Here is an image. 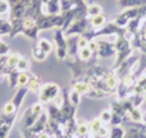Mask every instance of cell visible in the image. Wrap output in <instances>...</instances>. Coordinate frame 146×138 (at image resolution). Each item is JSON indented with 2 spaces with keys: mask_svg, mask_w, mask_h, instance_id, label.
I'll use <instances>...</instances> for the list:
<instances>
[{
  "mask_svg": "<svg viewBox=\"0 0 146 138\" xmlns=\"http://www.w3.org/2000/svg\"><path fill=\"white\" fill-rule=\"evenodd\" d=\"M115 50L117 59L114 62V69L122 65L126 59H128L132 54V41L127 36H117L115 38Z\"/></svg>",
  "mask_w": 146,
  "mask_h": 138,
  "instance_id": "1",
  "label": "cell"
},
{
  "mask_svg": "<svg viewBox=\"0 0 146 138\" xmlns=\"http://www.w3.org/2000/svg\"><path fill=\"white\" fill-rule=\"evenodd\" d=\"M63 92L62 88L59 87L56 83H53V81H49V83H44L41 89L38 90L37 93V97H38V101L42 103H53L55 101V98L58 97L60 93Z\"/></svg>",
  "mask_w": 146,
  "mask_h": 138,
  "instance_id": "2",
  "label": "cell"
},
{
  "mask_svg": "<svg viewBox=\"0 0 146 138\" xmlns=\"http://www.w3.org/2000/svg\"><path fill=\"white\" fill-rule=\"evenodd\" d=\"M90 30V22H88V17H83V18H76L74 21L68 26L67 30H64L67 38L69 36H80L86 34Z\"/></svg>",
  "mask_w": 146,
  "mask_h": 138,
  "instance_id": "3",
  "label": "cell"
},
{
  "mask_svg": "<svg viewBox=\"0 0 146 138\" xmlns=\"http://www.w3.org/2000/svg\"><path fill=\"white\" fill-rule=\"evenodd\" d=\"M54 41H55L56 46V58L64 61L68 57V41H67V36L62 28H56L54 32Z\"/></svg>",
  "mask_w": 146,
  "mask_h": 138,
  "instance_id": "4",
  "label": "cell"
},
{
  "mask_svg": "<svg viewBox=\"0 0 146 138\" xmlns=\"http://www.w3.org/2000/svg\"><path fill=\"white\" fill-rule=\"evenodd\" d=\"M38 27L36 20L33 17H25L22 18V35H26L27 38L36 40L38 35Z\"/></svg>",
  "mask_w": 146,
  "mask_h": 138,
  "instance_id": "5",
  "label": "cell"
},
{
  "mask_svg": "<svg viewBox=\"0 0 146 138\" xmlns=\"http://www.w3.org/2000/svg\"><path fill=\"white\" fill-rule=\"evenodd\" d=\"M17 116L18 114L5 115V114L0 112V138H8L15 120H17Z\"/></svg>",
  "mask_w": 146,
  "mask_h": 138,
  "instance_id": "6",
  "label": "cell"
},
{
  "mask_svg": "<svg viewBox=\"0 0 146 138\" xmlns=\"http://www.w3.org/2000/svg\"><path fill=\"white\" fill-rule=\"evenodd\" d=\"M99 41V50L96 53V57L99 58H109L117 54L115 50V41L108 40H98Z\"/></svg>",
  "mask_w": 146,
  "mask_h": 138,
  "instance_id": "7",
  "label": "cell"
},
{
  "mask_svg": "<svg viewBox=\"0 0 146 138\" xmlns=\"http://www.w3.org/2000/svg\"><path fill=\"white\" fill-rule=\"evenodd\" d=\"M88 22H90V30L99 31L108 23V18H106V15L104 13H101V14L95 15V17H90Z\"/></svg>",
  "mask_w": 146,
  "mask_h": 138,
  "instance_id": "8",
  "label": "cell"
},
{
  "mask_svg": "<svg viewBox=\"0 0 146 138\" xmlns=\"http://www.w3.org/2000/svg\"><path fill=\"white\" fill-rule=\"evenodd\" d=\"M71 89L76 90L81 96H88V93L91 92L92 88L86 80H73L71 84Z\"/></svg>",
  "mask_w": 146,
  "mask_h": 138,
  "instance_id": "9",
  "label": "cell"
},
{
  "mask_svg": "<svg viewBox=\"0 0 146 138\" xmlns=\"http://www.w3.org/2000/svg\"><path fill=\"white\" fill-rule=\"evenodd\" d=\"M38 118H40V116L35 115V114L32 112V110H31V108H27V110L25 111V114H23V116H22V120H21V124H22V129H28V128H31V127H32L33 124L37 121Z\"/></svg>",
  "mask_w": 146,
  "mask_h": 138,
  "instance_id": "10",
  "label": "cell"
},
{
  "mask_svg": "<svg viewBox=\"0 0 146 138\" xmlns=\"http://www.w3.org/2000/svg\"><path fill=\"white\" fill-rule=\"evenodd\" d=\"M21 57L22 56H21L19 53H9V54H7V58H5V69H7V74H5V76H7L12 70L17 69V63H18V61H19Z\"/></svg>",
  "mask_w": 146,
  "mask_h": 138,
  "instance_id": "11",
  "label": "cell"
},
{
  "mask_svg": "<svg viewBox=\"0 0 146 138\" xmlns=\"http://www.w3.org/2000/svg\"><path fill=\"white\" fill-rule=\"evenodd\" d=\"M42 84L44 83H42V80H41V77L33 74L32 79L30 80V83H28V85H27V89H28V92L36 93V94H37L38 90H40L41 87H42Z\"/></svg>",
  "mask_w": 146,
  "mask_h": 138,
  "instance_id": "12",
  "label": "cell"
},
{
  "mask_svg": "<svg viewBox=\"0 0 146 138\" xmlns=\"http://www.w3.org/2000/svg\"><path fill=\"white\" fill-rule=\"evenodd\" d=\"M27 93H28V89H27L26 87L18 88L17 92H15V93H14V96H13L12 101L18 106V107L21 108V106H22V103H23V101H25L26 96H27Z\"/></svg>",
  "mask_w": 146,
  "mask_h": 138,
  "instance_id": "13",
  "label": "cell"
},
{
  "mask_svg": "<svg viewBox=\"0 0 146 138\" xmlns=\"http://www.w3.org/2000/svg\"><path fill=\"white\" fill-rule=\"evenodd\" d=\"M142 118H144V111H142L140 107L132 108V110L128 112V115H127V119H129V120L135 124L142 123Z\"/></svg>",
  "mask_w": 146,
  "mask_h": 138,
  "instance_id": "14",
  "label": "cell"
},
{
  "mask_svg": "<svg viewBox=\"0 0 146 138\" xmlns=\"http://www.w3.org/2000/svg\"><path fill=\"white\" fill-rule=\"evenodd\" d=\"M32 76H33V74L31 71H19L18 80H17V87L18 88H22V87L27 88L28 83H30V80L32 79Z\"/></svg>",
  "mask_w": 146,
  "mask_h": 138,
  "instance_id": "15",
  "label": "cell"
},
{
  "mask_svg": "<svg viewBox=\"0 0 146 138\" xmlns=\"http://www.w3.org/2000/svg\"><path fill=\"white\" fill-rule=\"evenodd\" d=\"M118 5L122 9H128V8H136L146 5V0H118Z\"/></svg>",
  "mask_w": 146,
  "mask_h": 138,
  "instance_id": "16",
  "label": "cell"
},
{
  "mask_svg": "<svg viewBox=\"0 0 146 138\" xmlns=\"http://www.w3.org/2000/svg\"><path fill=\"white\" fill-rule=\"evenodd\" d=\"M36 45L38 46V48L41 49V50H44L46 54H50L51 52L54 50V45H53V43H51L49 39H46V38H41V39H38L37 40V43H36Z\"/></svg>",
  "mask_w": 146,
  "mask_h": 138,
  "instance_id": "17",
  "label": "cell"
},
{
  "mask_svg": "<svg viewBox=\"0 0 146 138\" xmlns=\"http://www.w3.org/2000/svg\"><path fill=\"white\" fill-rule=\"evenodd\" d=\"M18 111H19V107H18V106L15 105V103L13 102L12 100L8 101V102H5L4 105H3V107H1V112L5 114V115H13V114H18Z\"/></svg>",
  "mask_w": 146,
  "mask_h": 138,
  "instance_id": "18",
  "label": "cell"
},
{
  "mask_svg": "<svg viewBox=\"0 0 146 138\" xmlns=\"http://www.w3.org/2000/svg\"><path fill=\"white\" fill-rule=\"evenodd\" d=\"M94 56H96V54H94L87 46H86V48H82V49H78V61L83 62V63L91 61Z\"/></svg>",
  "mask_w": 146,
  "mask_h": 138,
  "instance_id": "19",
  "label": "cell"
},
{
  "mask_svg": "<svg viewBox=\"0 0 146 138\" xmlns=\"http://www.w3.org/2000/svg\"><path fill=\"white\" fill-rule=\"evenodd\" d=\"M103 13V7L98 3H90L87 4V17H95Z\"/></svg>",
  "mask_w": 146,
  "mask_h": 138,
  "instance_id": "20",
  "label": "cell"
},
{
  "mask_svg": "<svg viewBox=\"0 0 146 138\" xmlns=\"http://www.w3.org/2000/svg\"><path fill=\"white\" fill-rule=\"evenodd\" d=\"M76 133L80 137H87L90 133V125H88L86 121H81L77 124V128H76Z\"/></svg>",
  "mask_w": 146,
  "mask_h": 138,
  "instance_id": "21",
  "label": "cell"
},
{
  "mask_svg": "<svg viewBox=\"0 0 146 138\" xmlns=\"http://www.w3.org/2000/svg\"><path fill=\"white\" fill-rule=\"evenodd\" d=\"M17 70L18 71H31V61L27 57H21L19 61L17 63Z\"/></svg>",
  "mask_w": 146,
  "mask_h": 138,
  "instance_id": "22",
  "label": "cell"
},
{
  "mask_svg": "<svg viewBox=\"0 0 146 138\" xmlns=\"http://www.w3.org/2000/svg\"><path fill=\"white\" fill-rule=\"evenodd\" d=\"M10 32H12V25H10V21L0 18V36L10 35Z\"/></svg>",
  "mask_w": 146,
  "mask_h": 138,
  "instance_id": "23",
  "label": "cell"
},
{
  "mask_svg": "<svg viewBox=\"0 0 146 138\" xmlns=\"http://www.w3.org/2000/svg\"><path fill=\"white\" fill-rule=\"evenodd\" d=\"M48 56L49 54H46L44 50H41L37 45L33 46V49H32V58L33 59H36V61H38V62H42L48 58Z\"/></svg>",
  "mask_w": 146,
  "mask_h": 138,
  "instance_id": "24",
  "label": "cell"
},
{
  "mask_svg": "<svg viewBox=\"0 0 146 138\" xmlns=\"http://www.w3.org/2000/svg\"><path fill=\"white\" fill-rule=\"evenodd\" d=\"M124 136H126V131L121 125H117L110 128V134L108 138H124Z\"/></svg>",
  "mask_w": 146,
  "mask_h": 138,
  "instance_id": "25",
  "label": "cell"
},
{
  "mask_svg": "<svg viewBox=\"0 0 146 138\" xmlns=\"http://www.w3.org/2000/svg\"><path fill=\"white\" fill-rule=\"evenodd\" d=\"M18 75H19V71H18L17 69L12 70V71H10L9 74L7 75V77H8V83H9V87H10V88H14V87H17Z\"/></svg>",
  "mask_w": 146,
  "mask_h": 138,
  "instance_id": "26",
  "label": "cell"
},
{
  "mask_svg": "<svg viewBox=\"0 0 146 138\" xmlns=\"http://www.w3.org/2000/svg\"><path fill=\"white\" fill-rule=\"evenodd\" d=\"M88 125H90V132H91V133H94V134L96 136L98 131L104 125V123L101 121L100 118H95V119H92V120L90 121V124H88Z\"/></svg>",
  "mask_w": 146,
  "mask_h": 138,
  "instance_id": "27",
  "label": "cell"
},
{
  "mask_svg": "<svg viewBox=\"0 0 146 138\" xmlns=\"http://www.w3.org/2000/svg\"><path fill=\"white\" fill-rule=\"evenodd\" d=\"M99 118L101 119V121H103L104 124H110L111 118H113V112H111L110 108H106V110L101 111V114L99 115Z\"/></svg>",
  "mask_w": 146,
  "mask_h": 138,
  "instance_id": "28",
  "label": "cell"
},
{
  "mask_svg": "<svg viewBox=\"0 0 146 138\" xmlns=\"http://www.w3.org/2000/svg\"><path fill=\"white\" fill-rule=\"evenodd\" d=\"M68 100H69V102H71L73 106H77V105H80L81 94H80V93H77L76 90L71 89L68 92Z\"/></svg>",
  "mask_w": 146,
  "mask_h": 138,
  "instance_id": "29",
  "label": "cell"
},
{
  "mask_svg": "<svg viewBox=\"0 0 146 138\" xmlns=\"http://www.w3.org/2000/svg\"><path fill=\"white\" fill-rule=\"evenodd\" d=\"M31 110H32V112L35 114V115L40 116L42 115L44 112H45V108H44V103L40 102V101H37V102H35L33 105H31Z\"/></svg>",
  "mask_w": 146,
  "mask_h": 138,
  "instance_id": "30",
  "label": "cell"
},
{
  "mask_svg": "<svg viewBox=\"0 0 146 138\" xmlns=\"http://www.w3.org/2000/svg\"><path fill=\"white\" fill-rule=\"evenodd\" d=\"M109 134H110V129H109V127H106L105 124H104V125L98 131L96 137H99V138H108Z\"/></svg>",
  "mask_w": 146,
  "mask_h": 138,
  "instance_id": "31",
  "label": "cell"
},
{
  "mask_svg": "<svg viewBox=\"0 0 146 138\" xmlns=\"http://www.w3.org/2000/svg\"><path fill=\"white\" fill-rule=\"evenodd\" d=\"M88 39L86 38L85 35H80V36H77V46H78V49H82V48H86V46L88 45Z\"/></svg>",
  "mask_w": 146,
  "mask_h": 138,
  "instance_id": "32",
  "label": "cell"
},
{
  "mask_svg": "<svg viewBox=\"0 0 146 138\" xmlns=\"http://www.w3.org/2000/svg\"><path fill=\"white\" fill-rule=\"evenodd\" d=\"M87 48L90 49V50L94 54H96V53H98V50H99V41L96 40V39H92V40H90V41H88Z\"/></svg>",
  "mask_w": 146,
  "mask_h": 138,
  "instance_id": "33",
  "label": "cell"
},
{
  "mask_svg": "<svg viewBox=\"0 0 146 138\" xmlns=\"http://www.w3.org/2000/svg\"><path fill=\"white\" fill-rule=\"evenodd\" d=\"M10 12V7L8 4L7 0H0V15L5 14V13Z\"/></svg>",
  "mask_w": 146,
  "mask_h": 138,
  "instance_id": "34",
  "label": "cell"
},
{
  "mask_svg": "<svg viewBox=\"0 0 146 138\" xmlns=\"http://www.w3.org/2000/svg\"><path fill=\"white\" fill-rule=\"evenodd\" d=\"M7 54H9V45L0 39V57L7 56Z\"/></svg>",
  "mask_w": 146,
  "mask_h": 138,
  "instance_id": "35",
  "label": "cell"
},
{
  "mask_svg": "<svg viewBox=\"0 0 146 138\" xmlns=\"http://www.w3.org/2000/svg\"><path fill=\"white\" fill-rule=\"evenodd\" d=\"M37 138H53V136H51L50 133H48V132H41L40 134L37 136Z\"/></svg>",
  "mask_w": 146,
  "mask_h": 138,
  "instance_id": "36",
  "label": "cell"
},
{
  "mask_svg": "<svg viewBox=\"0 0 146 138\" xmlns=\"http://www.w3.org/2000/svg\"><path fill=\"white\" fill-rule=\"evenodd\" d=\"M142 123H144V125H146V111H144V118H142Z\"/></svg>",
  "mask_w": 146,
  "mask_h": 138,
  "instance_id": "37",
  "label": "cell"
},
{
  "mask_svg": "<svg viewBox=\"0 0 146 138\" xmlns=\"http://www.w3.org/2000/svg\"><path fill=\"white\" fill-rule=\"evenodd\" d=\"M3 79H4V75H3L1 72H0V83H1V80H3Z\"/></svg>",
  "mask_w": 146,
  "mask_h": 138,
  "instance_id": "38",
  "label": "cell"
}]
</instances>
